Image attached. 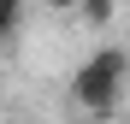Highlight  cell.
<instances>
[{
    "label": "cell",
    "instance_id": "obj_1",
    "mask_svg": "<svg viewBox=\"0 0 130 124\" xmlns=\"http://www.w3.org/2000/svg\"><path fill=\"white\" fill-rule=\"evenodd\" d=\"M124 83H130V53H124V47H95V53L71 71V100H77L89 118H118Z\"/></svg>",
    "mask_w": 130,
    "mask_h": 124
},
{
    "label": "cell",
    "instance_id": "obj_2",
    "mask_svg": "<svg viewBox=\"0 0 130 124\" xmlns=\"http://www.w3.org/2000/svg\"><path fill=\"white\" fill-rule=\"evenodd\" d=\"M18 24H24V0H0V47L18 36Z\"/></svg>",
    "mask_w": 130,
    "mask_h": 124
},
{
    "label": "cell",
    "instance_id": "obj_3",
    "mask_svg": "<svg viewBox=\"0 0 130 124\" xmlns=\"http://www.w3.org/2000/svg\"><path fill=\"white\" fill-rule=\"evenodd\" d=\"M112 6H118V0H83V12H89V24H106V18H112Z\"/></svg>",
    "mask_w": 130,
    "mask_h": 124
},
{
    "label": "cell",
    "instance_id": "obj_4",
    "mask_svg": "<svg viewBox=\"0 0 130 124\" xmlns=\"http://www.w3.org/2000/svg\"><path fill=\"white\" fill-rule=\"evenodd\" d=\"M41 6H53V12H77L83 0H41Z\"/></svg>",
    "mask_w": 130,
    "mask_h": 124
},
{
    "label": "cell",
    "instance_id": "obj_5",
    "mask_svg": "<svg viewBox=\"0 0 130 124\" xmlns=\"http://www.w3.org/2000/svg\"><path fill=\"white\" fill-rule=\"evenodd\" d=\"M118 124H130V95H124V107H118Z\"/></svg>",
    "mask_w": 130,
    "mask_h": 124
},
{
    "label": "cell",
    "instance_id": "obj_6",
    "mask_svg": "<svg viewBox=\"0 0 130 124\" xmlns=\"http://www.w3.org/2000/svg\"><path fill=\"white\" fill-rule=\"evenodd\" d=\"M124 53H130V36H124Z\"/></svg>",
    "mask_w": 130,
    "mask_h": 124
}]
</instances>
